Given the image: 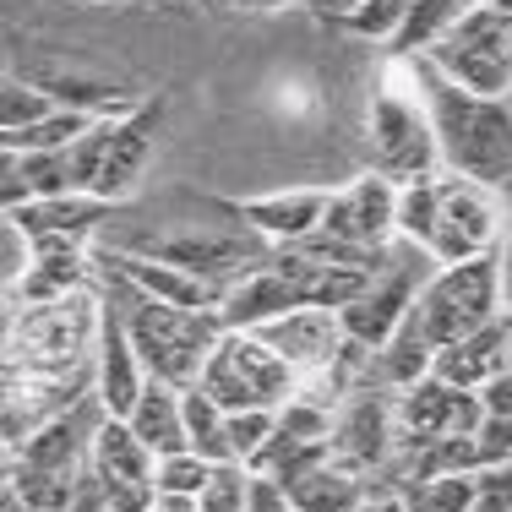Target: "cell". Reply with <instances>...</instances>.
<instances>
[{"label": "cell", "instance_id": "cell-36", "mask_svg": "<svg viewBox=\"0 0 512 512\" xmlns=\"http://www.w3.org/2000/svg\"><path fill=\"white\" fill-rule=\"evenodd\" d=\"M436 512H480V474H431L414 480Z\"/></svg>", "mask_w": 512, "mask_h": 512}, {"label": "cell", "instance_id": "cell-17", "mask_svg": "<svg viewBox=\"0 0 512 512\" xmlns=\"http://www.w3.org/2000/svg\"><path fill=\"white\" fill-rule=\"evenodd\" d=\"M33 267L22 273L17 289H6V306H33V300H60L93 289L88 267V240H33Z\"/></svg>", "mask_w": 512, "mask_h": 512}, {"label": "cell", "instance_id": "cell-48", "mask_svg": "<svg viewBox=\"0 0 512 512\" xmlns=\"http://www.w3.org/2000/svg\"><path fill=\"white\" fill-rule=\"evenodd\" d=\"M104 512H115V507H104Z\"/></svg>", "mask_w": 512, "mask_h": 512}, {"label": "cell", "instance_id": "cell-29", "mask_svg": "<svg viewBox=\"0 0 512 512\" xmlns=\"http://www.w3.org/2000/svg\"><path fill=\"white\" fill-rule=\"evenodd\" d=\"M44 88H50V99L60 109H82V115L93 120H115V115H131L142 99H131V93L109 88V82H93V77H44Z\"/></svg>", "mask_w": 512, "mask_h": 512}, {"label": "cell", "instance_id": "cell-46", "mask_svg": "<svg viewBox=\"0 0 512 512\" xmlns=\"http://www.w3.org/2000/svg\"><path fill=\"white\" fill-rule=\"evenodd\" d=\"M404 496H409V512H436L431 502H425V491H420V485H404Z\"/></svg>", "mask_w": 512, "mask_h": 512}, {"label": "cell", "instance_id": "cell-18", "mask_svg": "<svg viewBox=\"0 0 512 512\" xmlns=\"http://www.w3.org/2000/svg\"><path fill=\"white\" fill-rule=\"evenodd\" d=\"M153 256H164V262H175V267H186V273H197L207 278V284L224 295L235 278H246L251 267H262L267 256H256L251 246H240V240H229V235H169V240H158Z\"/></svg>", "mask_w": 512, "mask_h": 512}, {"label": "cell", "instance_id": "cell-13", "mask_svg": "<svg viewBox=\"0 0 512 512\" xmlns=\"http://www.w3.org/2000/svg\"><path fill=\"white\" fill-rule=\"evenodd\" d=\"M93 393L109 414H131L137 398L148 393V365H142L137 344L126 333V316L115 311V300H104V327H99V349H93Z\"/></svg>", "mask_w": 512, "mask_h": 512}, {"label": "cell", "instance_id": "cell-5", "mask_svg": "<svg viewBox=\"0 0 512 512\" xmlns=\"http://www.w3.org/2000/svg\"><path fill=\"white\" fill-rule=\"evenodd\" d=\"M507 316V278H502V251L469 256V262H442L414 295V327L436 349L458 344L463 333Z\"/></svg>", "mask_w": 512, "mask_h": 512}, {"label": "cell", "instance_id": "cell-38", "mask_svg": "<svg viewBox=\"0 0 512 512\" xmlns=\"http://www.w3.org/2000/svg\"><path fill=\"white\" fill-rule=\"evenodd\" d=\"M33 251H39L33 235L17 224V218H6V224H0V278H6V289L22 284V273L33 267Z\"/></svg>", "mask_w": 512, "mask_h": 512}, {"label": "cell", "instance_id": "cell-16", "mask_svg": "<svg viewBox=\"0 0 512 512\" xmlns=\"http://www.w3.org/2000/svg\"><path fill=\"white\" fill-rule=\"evenodd\" d=\"M109 262V273L115 278H126L137 295H148V300H164V306H180V311H218V289L207 284V278L197 273H186V267H175V262H164V256H131V251H120V256H104Z\"/></svg>", "mask_w": 512, "mask_h": 512}, {"label": "cell", "instance_id": "cell-41", "mask_svg": "<svg viewBox=\"0 0 512 512\" xmlns=\"http://www.w3.org/2000/svg\"><path fill=\"white\" fill-rule=\"evenodd\" d=\"M480 404H485V414H491V420H512V371L491 376V382L480 387Z\"/></svg>", "mask_w": 512, "mask_h": 512}, {"label": "cell", "instance_id": "cell-26", "mask_svg": "<svg viewBox=\"0 0 512 512\" xmlns=\"http://www.w3.org/2000/svg\"><path fill=\"white\" fill-rule=\"evenodd\" d=\"M180 409H186V436H191V447H197L202 458H213V463H235L229 458V436H224V404H218L213 393H207L202 382H191V387H180Z\"/></svg>", "mask_w": 512, "mask_h": 512}, {"label": "cell", "instance_id": "cell-7", "mask_svg": "<svg viewBox=\"0 0 512 512\" xmlns=\"http://www.w3.org/2000/svg\"><path fill=\"white\" fill-rule=\"evenodd\" d=\"M202 387L224 404V414L235 409H284L300 393V371L284 355L262 344L256 333H224L218 349L202 365Z\"/></svg>", "mask_w": 512, "mask_h": 512}, {"label": "cell", "instance_id": "cell-19", "mask_svg": "<svg viewBox=\"0 0 512 512\" xmlns=\"http://www.w3.org/2000/svg\"><path fill=\"white\" fill-rule=\"evenodd\" d=\"M507 349H512V316H496V322L463 333L458 344L436 349V376H442V382H453V387L480 393L491 376L507 371Z\"/></svg>", "mask_w": 512, "mask_h": 512}, {"label": "cell", "instance_id": "cell-32", "mask_svg": "<svg viewBox=\"0 0 512 512\" xmlns=\"http://www.w3.org/2000/svg\"><path fill=\"white\" fill-rule=\"evenodd\" d=\"M278 431V409H235L224 420V436H229V458L235 463H256L267 442Z\"/></svg>", "mask_w": 512, "mask_h": 512}, {"label": "cell", "instance_id": "cell-11", "mask_svg": "<svg viewBox=\"0 0 512 512\" xmlns=\"http://www.w3.org/2000/svg\"><path fill=\"white\" fill-rule=\"evenodd\" d=\"M322 235L344 240V246H365V251L393 246L398 240V180L371 169V175H355L349 186H338L327 197Z\"/></svg>", "mask_w": 512, "mask_h": 512}, {"label": "cell", "instance_id": "cell-27", "mask_svg": "<svg viewBox=\"0 0 512 512\" xmlns=\"http://www.w3.org/2000/svg\"><path fill=\"white\" fill-rule=\"evenodd\" d=\"M436 229H442V191H436V175L398 186V240H409L414 251H436Z\"/></svg>", "mask_w": 512, "mask_h": 512}, {"label": "cell", "instance_id": "cell-6", "mask_svg": "<svg viewBox=\"0 0 512 512\" xmlns=\"http://www.w3.org/2000/svg\"><path fill=\"white\" fill-rule=\"evenodd\" d=\"M158 120H164V104L158 99H142L131 115L93 120V126L82 131V142L71 148L77 191H93V197H104V202H126L153 164Z\"/></svg>", "mask_w": 512, "mask_h": 512}, {"label": "cell", "instance_id": "cell-21", "mask_svg": "<svg viewBox=\"0 0 512 512\" xmlns=\"http://www.w3.org/2000/svg\"><path fill=\"white\" fill-rule=\"evenodd\" d=\"M115 207L120 202H104V197H93V191H71V197L28 202V207H17V213H6V218H17L33 240H88Z\"/></svg>", "mask_w": 512, "mask_h": 512}, {"label": "cell", "instance_id": "cell-2", "mask_svg": "<svg viewBox=\"0 0 512 512\" xmlns=\"http://www.w3.org/2000/svg\"><path fill=\"white\" fill-rule=\"evenodd\" d=\"M365 142H371V169L398 180V186L442 175L436 120H431V104H425L420 77H414L409 60L387 55L382 77L371 88V109H365Z\"/></svg>", "mask_w": 512, "mask_h": 512}, {"label": "cell", "instance_id": "cell-15", "mask_svg": "<svg viewBox=\"0 0 512 512\" xmlns=\"http://www.w3.org/2000/svg\"><path fill=\"white\" fill-rule=\"evenodd\" d=\"M295 306H306L300 289H295V278L267 256L262 267H251L246 278H235V284L224 289V300H218V322H224V333H256V327L278 322V316H289Z\"/></svg>", "mask_w": 512, "mask_h": 512}, {"label": "cell", "instance_id": "cell-22", "mask_svg": "<svg viewBox=\"0 0 512 512\" xmlns=\"http://www.w3.org/2000/svg\"><path fill=\"white\" fill-rule=\"evenodd\" d=\"M289 491V507L295 512H355L365 496H371V480L355 469H344L338 458L316 463V469H306L300 480L284 485Z\"/></svg>", "mask_w": 512, "mask_h": 512}, {"label": "cell", "instance_id": "cell-9", "mask_svg": "<svg viewBox=\"0 0 512 512\" xmlns=\"http://www.w3.org/2000/svg\"><path fill=\"white\" fill-rule=\"evenodd\" d=\"M327 442H333V458L344 469L365 474L371 485L398 474V393H387L376 382L349 393L333 414V436Z\"/></svg>", "mask_w": 512, "mask_h": 512}, {"label": "cell", "instance_id": "cell-39", "mask_svg": "<svg viewBox=\"0 0 512 512\" xmlns=\"http://www.w3.org/2000/svg\"><path fill=\"white\" fill-rule=\"evenodd\" d=\"M246 512H295V507H289L284 480H273V474L251 469V496H246Z\"/></svg>", "mask_w": 512, "mask_h": 512}, {"label": "cell", "instance_id": "cell-28", "mask_svg": "<svg viewBox=\"0 0 512 512\" xmlns=\"http://www.w3.org/2000/svg\"><path fill=\"white\" fill-rule=\"evenodd\" d=\"M88 126H93V115H82V109H55V115H44L28 131H0V148L6 153H66L82 142Z\"/></svg>", "mask_w": 512, "mask_h": 512}, {"label": "cell", "instance_id": "cell-31", "mask_svg": "<svg viewBox=\"0 0 512 512\" xmlns=\"http://www.w3.org/2000/svg\"><path fill=\"white\" fill-rule=\"evenodd\" d=\"M55 99L44 82H22V77H6V88H0V131H28L39 126L44 115H55Z\"/></svg>", "mask_w": 512, "mask_h": 512}, {"label": "cell", "instance_id": "cell-44", "mask_svg": "<svg viewBox=\"0 0 512 512\" xmlns=\"http://www.w3.org/2000/svg\"><path fill=\"white\" fill-rule=\"evenodd\" d=\"M0 512H33L28 502H22V491L11 480H0Z\"/></svg>", "mask_w": 512, "mask_h": 512}, {"label": "cell", "instance_id": "cell-3", "mask_svg": "<svg viewBox=\"0 0 512 512\" xmlns=\"http://www.w3.org/2000/svg\"><path fill=\"white\" fill-rule=\"evenodd\" d=\"M99 327H104L99 289L33 300V306H6V371H28V376L82 371V365H93Z\"/></svg>", "mask_w": 512, "mask_h": 512}, {"label": "cell", "instance_id": "cell-1", "mask_svg": "<svg viewBox=\"0 0 512 512\" xmlns=\"http://www.w3.org/2000/svg\"><path fill=\"white\" fill-rule=\"evenodd\" d=\"M409 66L420 77L425 104H431L436 142H442V169L485 180V186L512 180V104L463 88L436 60H409Z\"/></svg>", "mask_w": 512, "mask_h": 512}, {"label": "cell", "instance_id": "cell-30", "mask_svg": "<svg viewBox=\"0 0 512 512\" xmlns=\"http://www.w3.org/2000/svg\"><path fill=\"white\" fill-rule=\"evenodd\" d=\"M6 480L17 485L33 512H71V496H77V474L39 469V463H22V458H6Z\"/></svg>", "mask_w": 512, "mask_h": 512}, {"label": "cell", "instance_id": "cell-47", "mask_svg": "<svg viewBox=\"0 0 512 512\" xmlns=\"http://www.w3.org/2000/svg\"><path fill=\"white\" fill-rule=\"evenodd\" d=\"M507 371H512V349H507Z\"/></svg>", "mask_w": 512, "mask_h": 512}, {"label": "cell", "instance_id": "cell-45", "mask_svg": "<svg viewBox=\"0 0 512 512\" xmlns=\"http://www.w3.org/2000/svg\"><path fill=\"white\" fill-rule=\"evenodd\" d=\"M224 6H240V11H284L295 0H224Z\"/></svg>", "mask_w": 512, "mask_h": 512}, {"label": "cell", "instance_id": "cell-12", "mask_svg": "<svg viewBox=\"0 0 512 512\" xmlns=\"http://www.w3.org/2000/svg\"><path fill=\"white\" fill-rule=\"evenodd\" d=\"M327 197L322 186H289V191H267V197H240L229 202V213L251 229V235L273 240V246H300L322 229L327 218Z\"/></svg>", "mask_w": 512, "mask_h": 512}, {"label": "cell", "instance_id": "cell-37", "mask_svg": "<svg viewBox=\"0 0 512 512\" xmlns=\"http://www.w3.org/2000/svg\"><path fill=\"white\" fill-rule=\"evenodd\" d=\"M409 0H365L355 11V22H349V33L355 39H371V44H387L398 33V22H404Z\"/></svg>", "mask_w": 512, "mask_h": 512}, {"label": "cell", "instance_id": "cell-24", "mask_svg": "<svg viewBox=\"0 0 512 512\" xmlns=\"http://www.w3.org/2000/svg\"><path fill=\"white\" fill-rule=\"evenodd\" d=\"M126 420H131V431H137L158 458L186 453V447H191L186 409H180V387H169V382H148V393L137 398V409H131Z\"/></svg>", "mask_w": 512, "mask_h": 512}, {"label": "cell", "instance_id": "cell-43", "mask_svg": "<svg viewBox=\"0 0 512 512\" xmlns=\"http://www.w3.org/2000/svg\"><path fill=\"white\" fill-rule=\"evenodd\" d=\"M355 512H409V496L393 491V485H371V496H365Z\"/></svg>", "mask_w": 512, "mask_h": 512}, {"label": "cell", "instance_id": "cell-4", "mask_svg": "<svg viewBox=\"0 0 512 512\" xmlns=\"http://www.w3.org/2000/svg\"><path fill=\"white\" fill-rule=\"evenodd\" d=\"M109 300H115V311L126 316V333H131V344H137V355H142V365H148L153 382H169V387L202 382V365L218 349V338H224L218 311L164 306V300L137 295V289H131L126 278H115V273H109Z\"/></svg>", "mask_w": 512, "mask_h": 512}, {"label": "cell", "instance_id": "cell-8", "mask_svg": "<svg viewBox=\"0 0 512 512\" xmlns=\"http://www.w3.org/2000/svg\"><path fill=\"white\" fill-rule=\"evenodd\" d=\"M420 60H436L453 82L485 93V99H507L512 93V17H507V6L502 0H474L458 28Z\"/></svg>", "mask_w": 512, "mask_h": 512}, {"label": "cell", "instance_id": "cell-23", "mask_svg": "<svg viewBox=\"0 0 512 512\" xmlns=\"http://www.w3.org/2000/svg\"><path fill=\"white\" fill-rule=\"evenodd\" d=\"M469 6H474V0H409L398 33L387 39V55H393V60H420V55H431L436 44H442L447 33L463 22V11H469Z\"/></svg>", "mask_w": 512, "mask_h": 512}, {"label": "cell", "instance_id": "cell-14", "mask_svg": "<svg viewBox=\"0 0 512 512\" xmlns=\"http://www.w3.org/2000/svg\"><path fill=\"white\" fill-rule=\"evenodd\" d=\"M256 338H262L273 355H284L300 376H311V371H322V365H333L338 349L349 344V333H344V322H338V311H327V306H295L289 316H278V322L256 327Z\"/></svg>", "mask_w": 512, "mask_h": 512}, {"label": "cell", "instance_id": "cell-34", "mask_svg": "<svg viewBox=\"0 0 512 512\" xmlns=\"http://www.w3.org/2000/svg\"><path fill=\"white\" fill-rule=\"evenodd\" d=\"M22 175L33 186V202L44 197H71L77 191V175H71V148L66 153H17Z\"/></svg>", "mask_w": 512, "mask_h": 512}, {"label": "cell", "instance_id": "cell-40", "mask_svg": "<svg viewBox=\"0 0 512 512\" xmlns=\"http://www.w3.org/2000/svg\"><path fill=\"white\" fill-rule=\"evenodd\" d=\"M28 202H33V186H28V175H22L17 153H6V164H0V207L17 213V207H28Z\"/></svg>", "mask_w": 512, "mask_h": 512}, {"label": "cell", "instance_id": "cell-10", "mask_svg": "<svg viewBox=\"0 0 512 512\" xmlns=\"http://www.w3.org/2000/svg\"><path fill=\"white\" fill-rule=\"evenodd\" d=\"M436 191H442V229H436V251H431L436 267L502 251V207H496L485 180L442 169V175H436Z\"/></svg>", "mask_w": 512, "mask_h": 512}, {"label": "cell", "instance_id": "cell-33", "mask_svg": "<svg viewBox=\"0 0 512 512\" xmlns=\"http://www.w3.org/2000/svg\"><path fill=\"white\" fill-rule=\"evenodd\" d=\"M213 480V458H202L197 447H186V453H169L158 458V496H202V485Z\"/></svg>", "mask_w": 512, "mask_h": 512}, {"label": "cell", "instance_id": "cell-42", "mask_svg": "<svg viewBox=\"0 0 512 512\" xmlns=\"http://www.w3.org/2000/svg\"><path fill=\"white\" fill-rule=\"evenodd\" d=\"M300 6H306L311 17L333 22V28H349V22H355V11L365 6V0H300Z\"/></svg>", "mask_w": 512, "mask_h": 512}, {"label": "cell", "instance_id": "cell-35", "mask_svg": "<svg viewBox=\"0 0 512 512\" xmlns=\"http://www.w3.org/2000/svg\"><path fill=\"white\" fill-rule=\"evenodd\" d=\"M251 496V469L246 463H213V480L202 485L197 507L202 512H246Z\"/></svg>", "mask_w": 512, "mask_h": 512}, {"label": "cell", "instance_id": "cell-25", "mask_svg": "<svg viewBox=\"0 0 512 512\" xmlns=\"http://www.w3.org/2000/svg\"><path fill=\"white\" fill-rule=\"evenodd\" d=\"M425 376H436V344L414 327V316H409V322L398 327L382 349H376V387L404 393V387L425 382Z\"/></svg>", "mask_w": 512, "mask_h": 512}, {"label": "cell", "instance_id": "cell-20", "mask_svg": "<svg viewBox=\"0 0 512 512\" xmlns=\"http://www.w3.org/2000/svg\"><path fill=\"white\" fill-rule=\"evenodd\" d=\"M93 469L104 474V485H131V491H158V453L131 431L126 414H104L93 431Z\"/></svg>", "mask_w": 512, "mask_h": 512}]
</instances>
